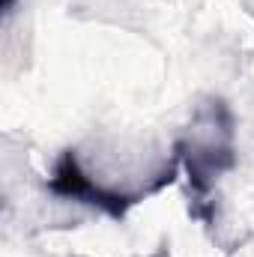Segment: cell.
I'll return each mask as SVG.
<instances>
[{"label": "cell", "instance_id": "6da1fadb", "mask_svg": "<svg viewBox=\"0 0 254 257\" xmlns=\"http://www.w3.org/2000/svg\"><path fill=\"white\" fill-rule=\"evenodd\" d=\"M174 156L189 180L191 215L212 224V186L236 165V123L230 105L218 96L200 99L174 147Z\"/></svg>", "mask_w": 254, "mask_h": 257}, {"label": "cell", "instance_id": "7a4b0ae2", "mask_svg": "<svg viewBox=\"0 0 254 257\" xmlns=\"http://www.w3.org/2000/svg\"><path fill=\"white\" fill-rule=\"evenodd\" d=\"M48 192L63 197V200H75V203H87L102 209L108 218L123 221L129 212V206H135L138 200H144L150 192H117L108 189L102 183H96L78 162L75 150H63L60 159L54 162V171L48 177Z\"/></svg>", "mask_w": 254, "mask_h": 257}]
</instances>
